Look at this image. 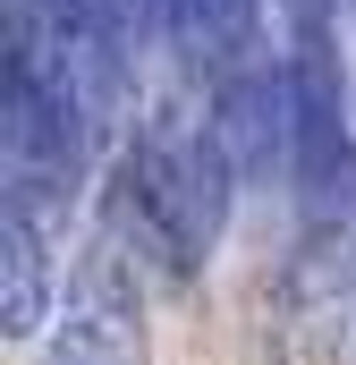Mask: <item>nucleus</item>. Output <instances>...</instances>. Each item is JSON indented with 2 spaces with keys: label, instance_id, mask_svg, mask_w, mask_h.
Wrapping results in <instances>:
<instances>
[{
  "label": "nucleus",
  "instance_id": "nucleus-5",
  "mask_svg": "<svg viewBox=\"0 0 356 365\" xmlns=\"http://www.w3.org/2000/svg\"><path fill=\"white\" fill-rule=\"evenodd\" d=\"M221 136H229V153H238V170H288L297 162V68H238L229 86H221Z\"/></svg>",
  "mask_w": 356,
  "mask_h": 365
},
{
  "label": "nucleus",
  "instance_id": "nucleus-6",
  "mask_svg": "<svg viewBox=\"0 0 356 365\" xmlns=\"http://www.w3.org/2000/svg\"><path fill=\"white\" fill-rule=\"evenodd\" d=\"M255 17H263V0H162V34H170V51L187 68H221V77H238V60L255 51Z\"/></svg>",
  "mask_w": 356,
  "mask_h": 365
},
{
  "label": "nucleus",
  "instance_id": "nucleus-3",
  "mask_svg": "<svg viewBox=\"0 0 356 365\" xmlns=\"http://www.w3.org/2000/svg\"><path fill=\"white\" fill-rule=\"evenodd\" d=\"M51 365H145V297H136L127 247L110 230L77 255L68 306L51 323Z\"/></svg>",
  "mask_w": 356,
  "mask_h": 365
},
{
  "label": "nucleus",
  "instance_id": "nucleus-7",
  "mask_svg": "<svg viewBox=\"0 0 356 365\" xmlns=\"http://www.w3.org/2000/svg\"><path fill=\"white\" fill-rule=\"evenodd\" d=\"M43 306H51V247H43V221L0 204V331L9 340H34L43 331Z\"/></svg>",
  "mask_w": 356,
  "mask_h": 365
},
{
  "label": "nucleus",
  "instance_id": "nucleus-4",
  "mask_svg": "<svg viewBox=\"0 0 356 365\" xmlns=\"http://www.w3.org/2000/svg\"><path fill=\"white\" fill-rule=\"evenodd\" d=\"M297 162L288 179L305 195L314 230H340L356 221V136H348V102H340V77H331V51H297Z\"/></svg>",
  "mask_w": 356,
  "mask_h": 365
},
{
  "label": "nucleus",
  "instance_id": "nucleus-9",
  "mask_svg": "<svg viewBox=\"0 0 356 365\" xmlns=\"http://www.w3.org/2000/svg\"><path fill=\"white\" fill-rule=\"evenodd\" d=\"M348 9H356V0H348Z\"/></svg>",
  "mask_w": 356,
  "mask_h": 365
},
{
  "label": "nucleus",
  "instance_id": "nucleus-8",
  "mask_svg": "<svg viewBox=\"0 0 356 365\" xmlns=\"http://www.w3.org/2000/svg\"><path fill=\"white\" fill-rule=\"evenodd\" d=\"M288 17H297V34H305V51H323V26H331V9L340 0H280Z\"/></svg>",
  "mask_w": 356,
  "mask_h": 365
},
{
  "label": "nucleus",
  "instance_id": "nucleus-1",
  "mask_svg": "<svg viewBox=\"0 0 356 365\" xmlns=\"http://www.w3.org/2000/svg\"><path fill=\"white\" fill-rule=\"evenodd\" d=\"M229 179H238V153H229L221 119L195 110L187 93H162L136 119V136L119 145V170H110V238L119 247H145L162 272L187 280L221 247Z\"/></svg>",
  "mask_w": 356,
  "mask_h": 365
},
{
  "label": "nucleus",
  "instance_id": "nucleus-2",
  "mask_svg": "<svg viewBox=\"0 0 356 365\" xmlns=\"http://www.w3.org/2000/svg\"><path fill=\"white\" fill-rule=\"evenodd\" d=\"M271 365H356V247L340 230H314L271 289L263 323Z\"/></svg>",
  "mask_w": 356,
  "mask_h": 365
}]
</instances>
